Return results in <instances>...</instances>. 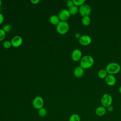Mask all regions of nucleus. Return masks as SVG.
Here are the masks:
<instances>
[{
  "instance_id": "obj_1",
  "label": "nucleus",
  "mask_w": 121,
  "mask_h": 121,
  "mask_svg": "<svg viewBox=\"0 0 121 121\" xmlns=\"http://www.w3.org/2000/svg\"><path fill=\"white\" fill-rule=\"evenodd\" d=\"M94 63V60L92 56L86 55L82 57L80 60V66L84 69L90 68Z\"/></svg>"
},
{
  "instance_id": "obj_2",
  "label": "nucleus",
  "mask_w": 121,
  "mask_h": 121,
  "mask_svg": "<svg viewBox=\"0 0 121 121\" xmlns=\"http://www.w3.org/2000/svg\"><path fill=\"white\" fill-rule=\"evenodd\" d=\"M121 69L120 65L115 62H110L107 64L105 70L107 72L108 74L111 75H115L118 73Z\"/></svg>"
},
{
  "instance_id": "obj_3",
  "label": "nucleus",
  "mask_w": 121,
  "mask_h": 121,
  "mask_svg": "<svg viewBox=\"0 0 121 121\" xmlns=\"http://www.w3.org/2000/svg\"><path fill=\"white\" fill-rule=\"evenodd\" d=\"M69 26L67 21H60L56 26V31L60 35L66 34L69 30Z\"/></svg>"
},
{
  "instance_id": "obj_4",
  "label": "nucleus",
  "mask_w": 121,
  "mask_h": 121,
  "mask_svg": "<svg viewBox=\"0 0 121 121\" xmlns=\"http://www.w3.org/2000/svg\"><path fill=\"white\" fill-rule=\"evenodd\" d=\"M112 97L109 93L104 94L101 98V104L102 106L107 108L112 105Z\"/></svg>"
},
{
  "instance_id": "obj_5",
  "label": "nucleus",
  "mask_w": 121,
  "mask_h": 121,
  "mask_svg": "<svg viewBox=\"0 0 121 121\" xmlns=\"http://www.w3.org/2000/svg\"><path fill=\"white\" fill-rule=\"evenodd\" d=\"M78 12L83 17L85 16H89L91 12V8L89 5L85 3L79 7Z\"/></svg>"
},
{
  "instance_id": "obj_6",
  "label": "nucleus",
  "mask_w": 121,
  "mask_h": 121,
  "mask_svg": "<svg viewBox=\"0 0 121 121\" xmlns=\"http://www.w3.org/2000/svg\"><path fill=\"white\" fill-rule=\"evenodd\" d=\"M44 104V101L43 98L40 96H37L35 97L33 101L32 105L35 109H40L43 107Z\"/></svg>"
},
{
  "instance_id": "obj_7",
  "label": "nucleus",
  "mask_w": 121,
  "mask_h": 121,
  "mask_svg": "<svg viewBox=\"0 0 121 121\" xmlns=\"http://www.w3.org/2000/svg\"><path fill=\"white\" fill-rule=\"evenodd\" d=\"M70 16L69 12L67 9H61L58 15L60 20L62 21H67L69 18Z\"/></svg>"
},
{
  "instance_id": "obj_8",
  "label": "nucleus",
  "mask_w": 121,
  "mask_h": 121,
  "mask_svg": "<svg viewBox=\"0 0 121 121\" xmlns=\"http://www.w3.org/2000/svg\"><path fill=\"white\" fill-rule=\"evenodd\" d=\"M79 43L83 46H87L89 45L92 42L91 37L86 35H82L78 39Z\"/></svg>"
},
{
  "instance_id": "obj_9",
  "label": "nucleus",
  "mask_w": 121,
  "mask_h": 121,
  "mask_svg": "<svg viewBox=\"0 0 121 121\" xmlns=\"http://www.w3.org/2000/svg\"><path fill=\"white\" fill-rule=\"evenodd\" d=\"M10 42L12 46L14 47H18L22 45L23 39L19 35H16L11 39Z\"/></svg>"
},
{
  "instance_id": "obj_10",
  "label": "nucleus",
  "mask_w": 121,
  "mask_h": 121,
  "mask_svg": "<svg viewBox=\"0 0 121 121\" xmlns=\"http://www.w3.org/2000/svg\"><path fill=\"white\" fill-rule=\"evenodd\" d=\"M82 52L79 49H75L71 53V59L75 61H78L82 58Z\"/></svg>"
},
{
  "instance_id": "obj_11",
  "label": "nucleus",
  "mask_w": 121,
  "mask_h": 121,
  "mask_svg": "<svg viewBox=\"0 0 121 121\" xmlns=\"http://www.w3.org/2000/svg\"><path fill=\"white\" fill-rule=\"evenodd\" d=\"M106 84L109 86H114L116 82V79L115 76L113 75L108 74L106 77L104 78Z\"/></svg>"
},
{
  "instance_id": "obj_12",
  "label": "nucleus",
  "mask_w": 121,
  "mask_h": 121,
  "mask_svg": "<svg viewBox=\"0 0 121 121\" xmlns=\"http://www.w3.org/2000/svg\"><path fill=\"white\" fill-rule=\"evenodd\" d=\"M74 75L77 78H80L84 75V69L80 66L76 67L73 71Z\"/></svg>"
},
{
  "instance_id": "obj_13",
  "label": "nucleus",
  "mask_w": 121,
  "mask_h": 121,
  "mask_svg": "<svg viewBox=\"0 0 121 121\" xmlns=\"http://www.w3.org/2000/svg\"><path fill=\"white\" fill-rule=\"evenodd\" d=\"M107 110L105 107L103 106H99L97 107L95 111V112L96 115L98 116H103L106 113Z\"/></svg>"
},
{
  "instance_id": "obj_14",
  "label": "nucleus",
  "mask_w": 121,
  "mask_h": 121,
  "mask_svg": "<svg viewBox=\"0 0 121 121\" xmlns=\"http://www.w3.org/2000/svg\"><path fill=\"white\" fill-rule=\"evenodd\" d=\"M49 20L50 23L51 24L53 25H56V26H57L60 21L58 15H51L49 17Z\"/></svg>"
},
{
  "instance_id": "obj_15",
  "label": "nucleus",
  "mask_w": 121,
  "mask_h": 121,
  "mask_svg": "<svg viewBox=\"0 0 121 121\" xmlns=\"http://www.w3.org/2000/svg\"><path fill=\"white\" fill-rule=\"evenodd\" d=\"M78 10L79 8H78V7L75 5H73V6L69 8L68 9V10L69 12L70 15L72 16L76 15L78 12Z\"/></svg>"
},
{
  "instance_id": "obj_16",
  "label": "nucleus",
  "mask_w": 121,
  "mask_h": 121,
  "mask_svg": "<svg viewBox=\"0 0 121 121\" xmlns=\"http://www.w3.org/2000/svg\"><path fill=\"white\" fill-rule=\"evenodd\" d=\"M108 74L105 69H100L97 73V76L100 78H105Z\"/></svg>"
},
{
  "instance_id": "obj_17",
  "label": "nucleus",
  "mask_w": 121,
  "mask_h": 121,
  "mask_svg": "<svg viewBox=\"0 0 121 121\" xmlns=\"http://www.w3.org/2000/svg\"><path fill=\"white\" fill-rule=\"evenodd\" d=\"M82 24L86 26H89L91 23V18L89 16L83 17L81 20Z\"/></svg>"
},
{
  "instance_id": "obj_18",
  "label": "nucleus",
  "mask_w": 121,
  "mask_h": 121,
  "mask_svg": "<svg viewBox=\"0 0 121 121\" xmlns=\"http://www.w3.org/2000/svg\"><path fill=\"white\" fill-rule=\"evenodd\" d=\"M69 121H80V117L78 114L74 113L70 115Z\"/></svg>"
},
{
  "instance_id": "obj_19",
  "label": "nucleus",
  "mask_w": 121,
  "mask_h": 121,
  "mask_svg": "<svg viewBox=\"0 0 121 121\" xmlns=\"http://www.w3.org/2000/svg\"><path fill=\"white\" fill-rule=\"evenodd\" d=\"M38 114L40 116L44 117L46 115V114L47 113V110L45 108L43 107V108L38 110Z\"/></svg>"
},
{
  "instance_id": "obj_20",
  "label": "nucleus",
  "mask_w": 121,
  "mask_h": 121,
  "mask_svg": "<svg viewBox=\"0 0 121 121\" xmlns=\"http://www.w3.org/2000/svg\"><path fill=\"white\" fill-rule=\"evenodd\" d=\"M74 5L77 7L81 6L82 5L84 4L86 0H73Z\"/></svg>"
},
{
  "instance_id": "obj_21",
  "label": "nucleus",
  "mask_w": 121,
  "mask_h": 121,
  "mask_svg": "<svg viewBox=\"0 0 121 121\" xmlns=\"http://www.w3.org/2000/svg\"><path fill=\"white\" fill-rule=\"evenodd\" d=\"M2 29L6 33H7L10 32L12 29V27L9 24H6L3 26Z\"/></svg>"
},
{
  "instance_id": "obj_22",
  "label": "nucleus",
  "mask_w": 121,
  "mask_h": 121,
  "mask_svg": "<svg viewBox=\"0 0 121 121\" xmlns=\"http://www.w3.org/2000/svg\"><path fill=\"white\" fill-rule=\"evenodd\" d=\"M3 46L5 49H9L12 46L11 43L9 40H6L3 42Z\"/></svg>"
},
{
  "instance_id": "obj_23",
  "label": "nucleus",
  "mask_w": 121,
  "mask_h": 121,
  "mask_svg": "<svg viewBox=\"0 0 121 121\" xmlns=\"http://www.w3.org/2000/svg\"><path fill=\"white\" fill-rule=\"evenodd\" d=\"M6 36V33L2 29H0V42L3 41Z\"/></svg>"
},
{
  "instance_id": "obj_24",
  "label": "nucleus",
  "mask_w": 121,
  "mask_h": 121,
  "mask_svg": "<svg viewBox=\"0 0 121 121\" xmlns=\"http://www.w3.org/2000/svg\"><path fill=\"white\" fill-rule=\"evenodd\" d=\"M66 5L69 8L73 6L74 5V3L73 2V0H68L66 1Z\"/></svg>"
},
{
  "instance_id": "obj_25",
  "label": "nucleus",
  "mask_w": 121,
  "mask_h": 121,
  "mask_svg": "<svg viewBox=\"0 0 121 121\" xmlns=\"http://www.w3.org/2000/svg\"><path fill=\"white\" fill-rule=\"evenodd\" d=\"M4 21V16L2 13L0 12V25Z\"/></svg>"
},
{
  "instance_id": "obj_26",
  "label": "nucleus",
  "mask_w": 121,
  "mask_h": 121,
  "mask_svg": "<svg viewBox=\"0 0 121 121\" xmlns=\"http://www.w3.org/2000/svg\"><path fill=\"white\" fill-rule=\"evenodd\" d=\"M107 110L108 111V112H112L113 111V107L111 105H110L108 107H107Z\"/></svg>"
},
{
  "instance_id": "obj_27",
  "label": "nucleus",
  "mask_w": 121,
  "mask_h": 121,
  "mask_svg": "<svg viewBox=\"0 0 121 121\" xmlns=\"http://www.w3.org/2000/svg\"><path fill=\"white\" fill-rule=\"evenodd\" d=\"M30 1L33 4H37L40 1V0H31Z\"/></svg>"
},
{
  "instance_id": "obj_28",
  "label": "nucleus",
  "mask_w": 121,
  "mask_h": 121,
  "mask_svg": "<svg viewBox=\"0 0 121 121\" xmlns=\"http://www.w3.org/2000/svg\"><path fill=\"white\" fill-rule=\"evenodd\" d=\"M81 35H80V33H75V37L76 38H77V39H79V38L81 37Z\"/></svg>"
},
{
  "instance_id": "obj_29",
  "label": "nucleus",
  "mask_w": 121,
  "mask_h": 121,
  "mask_svg": "<svg viewBox=\"0 0 121 121\" xmlns=\"http://www.w3.org/2000/svg\"><path fill=\"white\" fill-rule=\"evenodd\" d=\"M118 91H119V92L120 94H121V86H120L119 88V89H118Z\"/></svg>"
},
{
  "instance_id": "obj_30",
  "label": "nucleus",
  "mask_w": 121,
  "mask_h": 121,
  "mask_svg": "<svg viewBox=\"0 0 121 121\" xmlns=\"http://www.w3.org/2000/svg\"><path fill=\"white\" fill-rule=\"evenodd\" d=\"M2 1L1 0H0V7L2 5Z\"/></svg>"
}]
</instances>
